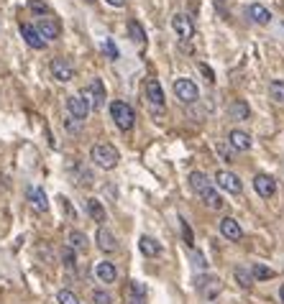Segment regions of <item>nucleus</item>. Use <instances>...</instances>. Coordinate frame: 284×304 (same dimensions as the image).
<instances>
[{"label": "nucleus", "instance_id": "f257e3e1", "mask_svg": "<svg viewBox=\"0 0 284 304\" xmlns=\"http://www.w3.org/2000/svg\"><path fill=\"white\" fill-rule=\"evenodd\" d=\"M90 159H92L95 167L110 172V169H115V164H118L121 156H118V151H115L113 146H108V143H98V146H92V151H90Z\"/></svg>", "mask_w": 284, "mask_h": 304}, {"label": "nucleus", "instance_id": "f03ea898", "mask_svg": "<svg viewBox=\"0 0 284 304\" xmlns=\"http://www.w3.org/2000/svg\"><path fill=\"white\" fill-rule=\"evenodd\" d=\"M110 118L115 120V125H118L121 130H131L133 123H136V110H133L128 102L115 100V102L110 105Z\"/></svg>", "mask_w": 284, "mask_h": 304}, {"label": "nucleus", "instance_id": "7ed1b4c3", "mask_svg": "<svg viewBox=\"0 0 284 304\" xmlns=\"http://www.w3.org/2000/svg\"><path fill=\"white\" fill-rule=\"evenodd\" d=\"M92 110H100L103 105H105V87H103V82L95 77L92 82H90V87H85L82 90V95H80Z\"/></svg>", "mask_w": 284, "mask_h": 304}, {"label": "nucleus", "instance_id": "20e7f679", "mask_svg": "<svg viewBox=\"0 0 284 304\" xmlns=\"http://www.w3.org/2000/svg\"><path fill=\"white\" fill-rule=\"evenodd\" d=\"M174 95H177V100H182V102H197V97H200V92H197V85L192 82V79H184V77H179V79H174Z\"/></svg>", "mask_w": 284, "mask_h": 304}, {"label": "nucleus", "instance_id": "39448f33", "mask_svg": "<svg viewBox=\"0 0 284 304\" xmlns=\"http://www.w3.org/2000/svg\"><path fill=\"white\" fill-rule=\"evenodd\" d=\"M172 29L177 31V36H179L182 41H190V39L195 36V23H192V18H190L187 13H177V16L172 18Z\"/></svg>", "mask_w": 284, "mask_h": 304}, {"label": "nucleus", "instance_id": "423d86ee", "mask_svg": "<svg viewBox=\"0 0 284 304\" xmlns=\"http://www.w3.org/2000/svg\"><path fill=\"white\" fill-rule=\"evenodd\" d=\"M215 182H218L220 189H225V192H230V195H241V192H243V182H241L233 172H218V174H215Z\"/></svg>", "mask_w": 284, "mask_h": 304}, {"label": "nucleus", "instance_id": "0eeeda50", "mask_svg": "<svg viewBox=\"0 0 284 304\" xmlns=\"http://www.w3.org/2000/svg\"><path fill=\"white\" fill-rule=\"evenodd\" d=\"M223 284L218 276H197V291L205 296V299H215L220 294Z\"/></svg>", "mask_w": 284, "mask_h": 304}, {"label": "nucleus", "instance_id": "6e6552de", "mask_svg": "<svg viewBox=\"0 0 284 304\" xmlns=\"http://www.w3.org/2000/svg\"><path fill=\"white\" fill-rule=\"evenodd\" d=\"M253 189H256L258 197L269 200V197H274V192H276V182H274L269 174H256V177H253Z\"/></svg>", "mask_w": 284, "mask_h": 304}, {"label": "nucleus", "instance_id": "1a4fd4ad", "mask_svg": "<svg viewBox=\"0 0 284 304\" xmlns=\"http://www.w3.org/2000/svg\"><path fill=\"white\" fill-rule=\"evenodd\" d=\"M67 113L75 118V120H85L87 118V113H90V105L80 97V95H72V97H67Z\"/></svg>", "mask_w": 284, "mask_h": 304}, {"label": "nucleus", "instance_id": "9d476101", "mask_svg": "<svg viewBox=\"0 0 284 304\" xmlns=\"http://www.w3.org/2000/svg\"><path fill=\"white\" fill-rule=\"evenodd\" d=\"M52 77L59 79V82H72L75 67H72L67 59H54V62H52Z\"/></svg>", "mask_w": 284, "mask_h": 304}, {"label": "nucleus", "instance_id": "9b49d317", "mask_svg": "<svg viewBox=\"0 0 284 304\" xmlns=\"http://www.w3.org/2000/svg\"><path fill=\"white\" fill-rule=\"evenodd\" d=\"M146 97L151 105H156V110H164V90L159 79H146Z\"/></svg>", "mask_w": 284, "mask_h": 304}, {"label": "nucleus", "instance_id": "f8f14e48", "mask_svg": "<svg viewBox=\"0 0 284 304\" xmlns=\"http://www.w3.org/2000/svg\"><path fill=\"white\" fill-rule=\"evenodd\" d=\"M197 195H200V200L205 202V207H207V210H223V207H225V200L218 195V189H215L212 184H210L207 189L197 192Z\"/></svg>", "mask_w": 284, "mask_h": 304}, {"label": "nucleus", "instance_id": "ddd939ff", "mask_svg": "<svg viewBox=\"0 0 284 304\" xmlns=\"http://www.w3.org/2000/svg\"><path fill=\"white\" fill-rule=\"evenodd\" d=\"M21 34H23V39H26V44H29L31 49H44V46H46V41L41 39V34H39L36 26L23 23V26H21Z\"/></svg>", "mask_w": 284, "mask_h": 304}, {"label": "nucleus", "instance_id": "4468645a", "mask_svg": "<svg viewBox=\"0 0 284 304\" xmlns=\"http://www.w3.org/2000/svg\"><path fill=\"white\" fill-rule=\"evenodd\" d=\"M220 233H223L228 240H241V238H243V230H241V225H238L233 217H223V220H220Z\"/></svg>", "mask_w": 284, "mask_h": 304}, {"label": "nucleus", "instance_id": "2eb2a0df", "mask_svg": "<svg viewBox=\"0 0 284 304\" xmlns=\"http://www.w3.org/2000/svg\"><path fill=\"white\" fill-rule=\"evenodd\" d=\"M29 200H31V205H34L36 212H49V200H46V195H44L41 187H31L29 189Z\"/></svg>", "mask_w": 284, "mask_h": 304}, {"label": "nucleus", "instance_id": "dca6fc26", "mask_svg": "<svg viewBox=\"0 0 284 304\" xmlns=\"http://www.w3.org/2000/svg\"><path fill=\"white\" fill-rule=\"evenodd\" d=\"M98 245H100V251L113 253V251L118 248V240H115V235H113L108 228H100V230H98Z\"/></svg>", "mask_w": 284, "mask_h": 304}, {"label": "nucleus", "instance_id": "f3484780", "mask_svg": "<svg viewBox=\"0 0 284 304\" xmlns=\"http://www.w3.org/2000/svg\"><path fill=\"white\" fill-rule=\"evenodd\" d=\"M95 273H98V279H100L103 284H113L115 276H118V271H115V266H113L110 261H100V263L95 266Z\"/></svg>", "mask_w": 284, "mask_h": 304}, {"label": "nucleus", "instance_id": "a211bd4d", "mask_svg": "<svg viewBox=\"0 0 284 304\" xmlns=\"http://www.w3.org/2000/svg\"><path fill=\"white\" fill-rule=\"evenodd\" d=\"M248 16H251V21L258 23V26L271 23V13H269L264 6H258V3H251V6H248Z\"/></svg>", "mask_w": 284, "mask_h": 304}, {"label": "nucleus", "instance_id": "6ab92c4d", "mask_svg": "<svg viewBox=\"0 0 284 304\" xmlns=\"http://www.w3.org/2000/svg\"><path fill=\"white\" fill-rule=\"evenodd\" d=\"M36 29H39V34H41V39H44V41H49V39H57V36H59V23H57V21H52V18H41Z\"/></svg>", "mask_w": 284, "mask_h": 304}, {"label": "nucleus", "instance_id": "aec40b11", "mask_svg": "<svg viewBox=\"0 0 284 304\" xmlns=\"http://www.w3.org/2000/svg\"><path fill=\"white\" fill-rule=\"evenodd\" d=\"M228 141H230V146H233L235 151H248V148H251V135H248L246 130H230Z\"/></svg>", "mask_w": 284, "mask_h": 304}, {"label": "nucleus", "instance_id": "412c9836", "mask_svg": "<svg viewBox=\"0 0 284 304\" xmlns=\"http://www.w3.org/2000/svg\"><path fill=\"white\" fill-rule=\"evenodd\" d=\"M138 248H141V253H144V256H151V258H156V256L161 253V243H159V240H154L151 235H141Z\"/></svg>", "mask_w": 284, "mask_h": 304}, {"label": "nucleus", "instance_id": "4be33fe9", "mask_svg": "<svg viewBox=\"0 0 284 304\" xmlns=\"http://www.w3.org/2000/svg\"><path fill=\"white\" fill-rule=\"evenodd\" d=\"M85 207H87V215H90L95 223H105V210H103V205H100L95 197H90V200L85 202Z\"/></svg>", "mask_w": 284, "mask_h": 304}, {"label": "nucleus", "instance_id": "5701e85b", "mask_svg": "<svg viewBox=\"0 0 284 304\" xmlns=\"http://www.w3.org/2000/svg\"><path fill=\"white\" fill-rule=\"evenodd\" d=\"M190 182H192V189H195V192H202V189L210 187V179H207L202 172H192V174H190Z\"/></svg>", "mask_w": 284, "mask_h": 304}, {"label": "nucleus", "instance_id": "b1692460", "mask_svg": "<svg viewBox=\"0 0 284 304\" xmlns=\"http://www.w3.org/2000/svg\"><path fill=\"white\" fill-rule=\"evenodd\" d=\"M230 115H233L235 120H246V118H248V105H246L243 100L230 102Z\"/></svg>", "mask_w": 284, "mask_h": 304}, {"label": "nucleus", "instance_id": "393cba45", "mask_svg": "<svg viewBox=\"0 0 284 304\" xmlns=\"http://www.w3.org/2000/svg\"><path fill=\"white\" fill-rule=\"evenodd\" d=\"M235 281L241 284V289H251L253 286V276H251V271L248 268H235Z\"/></svg>", "mask_w": 284, "mask_h": 304}, {"label": "nucleus", "instance_id": "a878e982", "mask_svg": "<svg viewBox=\"0 0 284 304\" xmlns=\"http://www.w3.org/2000/svg\"><path fill=\"white\" fill-rule=\"evenodd\" d=\"M69 245L77 248V251H85V248H87V235L80 233V230H72V233H69Z\"/></svg>", "mask_w": 284, "mask_h": 304}, {"label": "nucleus", "instance_id": "bb28decb", "mask_svg": "<svg viewBox=\"0 0 284 304\" xmlns=\"http://www.w3.org/2000/svg\"><path fill=\"white\" fill-rule=\"evenodd\" d=\"M251 276H253V281H256V279H258V281H266V279H274V271L266 268L264 263H256V266L251 268Z\"/></svg>", "mask_w": 284, "mask_h": 304}, {"label": "nucleus", "instance_id": "cd10ccee", "mask_svg": "<svg viewBox=\"0 0 284 304\" xmlns=\"http://www.w3.org/2000/svg\"><path fill=\"white\" fill-rule=\"evenodd\" d=\"M269 95H271L274 102H284V82H281V79H274V82L269 85Z\"/></svg>", "mask_w": 284, "mask_h": 304}, {"label": "nucleus", "instance_id": "c85d7f7f", "mask_svg": "<svg viewBox=\"0 0 284 304\" xmlns=\"http://www.w3.org/2000/svg\"><path fill=\"white\" fill-rule=\"evenodd\" d=\"M128 34H131V39H136L138 44H146V34H144V29H141V23H136V21H131V23H128Z\"/></svg>", "mask_w": 284, "mask_h": 304}, {"label": "nucleus", "instance_id": "c756f323", "mask_svg": "<svg viewBox=\"0 0 284 304\" xmlns=\"http://www.w3.org/2000/svg\"><path fill=\"white\" fill-rule=\"evenodd\" d=\"M92 301L95 304H113V296L108 291H103V289H95L92 291Z\"/></svg>", "mask_w": 284, "mask_h": 304}, {"label": "nucleus", "instance_id": "7c9ffc66", "mask_svg": "<svg viewBox=\"0 0 284 304\" xmlns=\"http://www.w3.org/2000/svg\"><path fill=\"white\" fill-rule=\"evenodd\" d=\"M57 301H59V304H80V301H77V296H75L69 289H62V291L57 294Z\"/></svg>", "mask_w": 284, "mask_h": 304}, {"label": "nucleus", "instance_id": "2f4dec72", "mask_svg": "<svg viewBox=\"0 0 284 304\" xmlns=\"http://www.w3.org/2000/svg\"><path fill=\"white\" fill-rule=\"evenodd\" d=\"M103 51H105L110 59H118V46H115L110 39H105V41H103Z\"/></svg>", "mask_w": 284, "mask_h": 304}, {"label": "nucleus", "instance_id": "473e14b6", "mask_svg": "<svg viewBox=\"0 0 284 304\" xmlns=\"http://www.w3.org/2000/svg\"><path fill=\"white\" fill-rule=\"evenodd\" d=\"M29 8H31L34 13H46V11H49V8H46V3H41V0H31Z\"/></svg>", "mask_w": 284, "mask_h": 304}, {"label": "nucleus", "instance_id": "72a5a7b5", "mask_svg": "<svg viewBox=\"0 0 284 304\" xmlns=\"http://www.w3.org/2000/svg\"><path fill=\"white\" fill-rule=\"evenodd\" d=\"M182 235H184V243H187V245L195 243V240H192V230H190V225H187L184 220H182Z\"/></svg>", "mask_w": 284, "mask_h": 304}, {"label": "nucleus", "instance_id": "f704fd0d", "mask_svg": "<svg viewBox=\"0 0 284 304\" xmlns=\"http://www.w3.org/2000/svg\"><path fill=\"white\" fill-rule=\"evenodd\" d=\"M128 304H146V301H144V296H138V294H131V291H128Z\"/></svg>", "mask_w": 284, "mask_h": 304}, {"label": "nucleus", "instance_id": "c9c22d12", "mask_svg": "<svg viewBox=\"0 0 284 304\" xmlns=\"http://www.w3.org/2000/svg\"><path fill=\"white\" fill-rule=\"evenodd\" d=\"M64 263H67V266H75V256H72V248H67V251H64Z\"/></svg>", "mask_w": 284, "mask_h": 304}, {"label": "nucleus", "instance_id": "e433bc0d", "mask_svg": "<svg viewBox=\"0 0 284 304\" xmlns=\"http://www.w3.org/2000/svg\"><path fill=\"white\" fill-rule=\"evenodd\" d=\"M192 258H195V266H200V268H205L207 263H205V258H202V253H192Z\"/></svg>", "mask_w": 284, "mask_h": 304}, {"label": "nucleus", "instance_id": "4c0bfd02", "mask_svg": "<svg viewBox=\"0 0 284 304\" xmlns=\"http://www.w3.org/2000/svg\"><path fill=\"white\" fill-rule=\"evenodd\" d=\"M200 69H202V74H205V77H207V79H210V82H212V79H215V74H212V69H210V67H205V64H202V67H200Z\"/></svg>", "mask_w": 284, "mask_h": 304}, {"label": "nucleus", "instance_id": "58836bf2", "mask_svg": "<svg viewBox=\"0 0 284 304\" xmlns=\"http://www.w3.org/2000/svg\"><path fill=\"white\" fill-rule=\"evenodd\" d=\"M108 6H113V8H123L126 6V0H105Z\"/></svg>", "mask_w": 284, "mask_h": 304}, {"label": "nucleus", "instance_id": "ea45409f", "mask_svg": "<svg viewBox=\"0 0 284 304\" xmlns=\"http://www.w3.org/2000/svg\"><path fill=\"white\" fill-rule=\"evenodd\" d=\"M67 130H69V133H77V130H80V125H77V123H72V120H67Z\"/></svg>", "mask_w": 284, "mask_h": 304}, {"label": "nucleus", "instance_id": "a19ab883", "mask_svg": "<svg viewBox=\"0 0 284 304\" xmlns=\"http://www.w3.org/2000/svg\"><path fill=\"white\" fill-rule=\"evenodd\" d=\"M279 299H281V304H284V284H281V289H279Z\"/></svg>", "mask_w": 284, "mask_h": 304}]
</instances>
